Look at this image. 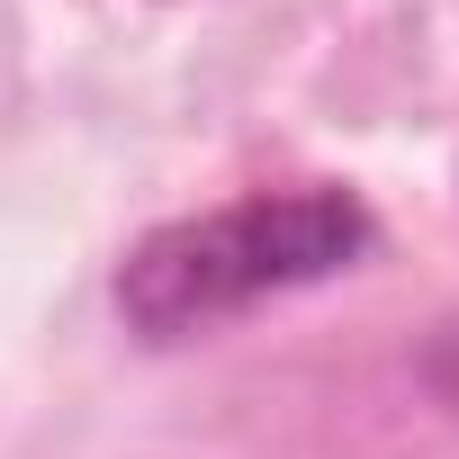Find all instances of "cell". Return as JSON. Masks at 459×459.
Instances as JSON below:
<instances>
[{"instance_id": "obj_1", "label": "cell", "mask_w": 459, "mask_h": 459, "mask_svg": "<svg viewBox=\"0 0 459 459\" xmlns=\"http://www.w3.org/2000/svg\"><path fill=\"white\" fill-rule=\"evenodd\" d=\"M378 253V216L342 180H289V189H244L225 207L171 216L117 262V316L144 342H189L225 316H253L289 289L342 280L351 262Z\"/></svg>"}]
</instances>
